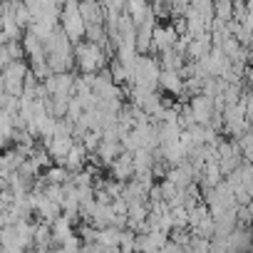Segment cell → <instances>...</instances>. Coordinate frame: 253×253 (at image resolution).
<instances>
[{
  "label": "cell",
  "mask_w": 253,
  "mask_h": 253,
  "mask_svg": "<svg viewBox=\"0 0 253 253\" xmlns=\"http://www.w3.org/2000/svg\"><path fill=\"white\" fill-rule=\"evenodd\" d=\"M72 55H75V70L77 72H97L99 67H104L109 62V55L102 50V45L89 42V40L75 42Z\"/></svg>",
  "instance_id": "1"
},
{
  "label": "cell",
  "mask_w": 253,
  "mask_h": 253,
  "mask_svg": "<svg viewBox=\"0 0 253 253\" xmlns=\"http://www.w3.org/2000/svg\"><path fill=\"white\" fill-rule=\"evenodd\" d=\"M75 70L65 72H50L42 82L47 87V94H72V82H75Z\"/></svg>",
  "instance_id": "2"
},
{
  "label": "cell",
  "mask_w": 253,
  "mask_h": 253,
  "mask_svg": "<svg viewBox=\"0 0 253 253\" xmlns=\"http://www.w3.org/2000/svg\"><path fill=\"white\" fill-rule=\"evenodd\" d=\"M176 38H179V35L174 33L171 23H167V25L157 23V25L152 28V50H149V55H157V52H162V50H169Z\"/></svg>",
  "instance_id": "3"
},
{
  "label": "cell",
  "mask_w": 253,
  "mask_h": 253,
  "mask_svg": "<svg viewBox=\"0 0 253 253\" xmlns=\"http://www.w3.org/2000/svg\"><path fill=\"white\" fill-rule=\"evenodd\" d=\"M109 169V176L117 179V181H126V179H132L134 176V164H132V152H119L117 159L107 167Z\"/></svg>",
  "instance_id": "4"
},
{
  "label": "cell",
  "mask_w": 253,
  "mask_h": 253,
  "mask_svg": "<svg viewBox=\"0 0 253 253\" xmlns=\"http://www.w3.org/2000/svg\"><path fill=\"white\" fill-rule=\"evenodd\" d=\"M189 107H191V114H194V122L196 124H209L211 114H213V104H211V97L196 92L189 97Z\"/></svg>",
  "instance_id": "5"
},
{
  "label": "cell",
  "mask_w": 253,
  "mask_h": 253,
  "mask_svg": "<svg viewBox=\"0 0 253 253\" xmlns=\"http://www.w3.org/2000/svg\"><path fill=\"white\" fill-rule=\"evenodd\" d=\"M157 89H162L164 94H181L184 92V77L176 72V70H162L159 77H157Z\"/></svg>",
  "instance_id": "6"
},
{
  "label": "cell",
  "mask_w": 253,
  "mask_h": 253,
  "mask_svg": "<svg viewBox=\"0 0 253 253\" xmlns=\"http://www.w3.org/2000/svg\"><path fill=\"white\" fill-rule=\"evenodd\" d=\"M42 147L47 149V154L52 157L55 164H62V162H65V154H67L70 147H72V137H70V134H65V137H50Z\"/></svg>",
  "instance_id": "7"
},
{
  "label": "cell",
  "mask_w": 253,
  "mask_h": 253,
  "mask_svg": "<svg viewBox=\"0 0 253 253\" xmlns=\"http://www.w3.org/2000/svg\"><path fill=\"white\" fill-rule=\"evenodd\" d=\"M87 149L82 147V142L80 139H72V147H70V152L65 154V162H62V167H67L70 171H80L84 164H87Z\"/></svg>",
  "instance_id": "8"
},
{
  "label": "cell",
  "mask_w": 253,
  "mask_h": 253,
  "mask_svg": "<svg viewBox=\"0 0 253 253\" xmlns=\"http://www.w3.org/2000/svg\"><path fill=\"white\" fill-rule=\"evenodd\" d=\"M82 20L89 25V23H104V8L99 0H80V5H77Z\"/></svg>",
  "instance_id": "9"
},
{
  "label": "cell",
  "mask_w": 253,
  "mask_h": 253,
  "mask_svg": "<svg viewBox=\"0 0 253 253\" xmlns=\"http://www.w3.org/2000/svg\"><path fill=\"white\" fill-rule=\"evenodd\" d=\"M119 152H124L122 149V144L119 142H109V139H102L99 144H97V149H94V154H97V159H99V167L102 169H107L114 159H117V154Z\"/></svg>",
  "instance_id": "10"
},
{
  "label": "cell",
  "mask_w": 253,
  "mask_h": 253,
  "mask_svg": "<svg viewBox=\"0 0 253 253\" xmlns=\"http://www.w3.org/2000/svg\"><path fill=\"white\" fill-rule=\"evenodd\" d=\"M50 233H52V246L57 248V243H60L62 238H67L70 233H75V223H72L65 213H60V216L50 223Z\"/></svg>",
  "instance_id": "11"
},
{
  "label": "cell",
  "mask_w": 253,
  "mask_h": 253,
  "mask_svg": "<svg viewBox=\"0 0 253 253\" xmlns=\"http://www.w3.org/2000/svg\"><path fill=\"white\" fill-rule=\"evenodd\" d=\"M119 236H122V228H117V226H102L99 231H97V241L104 246V251H119L117 246H119Z\"/></svg>",
  "instance_id": "12"
},
{
  "label": "cell",
  "mask_w": 253,
  "mask_h": 253,
  "mask_svg": "<svg viewBox=\"0 0 253 253\" xmlns=\"http://www.w3.org/2000/svg\"><path fill=\"white\" fill-rule=\"evenodd\" d=\"M40 174H42V179H45L47 184H65V181H70V174H72V171H70L67 167L52 162V164H50L47 169H42Z\"/></svg>",
  "instance_id": "13"
},
{
  "label": "cell",
  "mask_w": 253,
  "mask_h": 253,
  "mask_svg": "<svg viewBox=\"0 0 253 253\" xmlns=\"http://www.w3.org/2000/svg\"><path fill=\"white\" fill-rule=\"evenodd\" d=\"M179 132H181L179 122H157V137H159V144L176 142V139H179Z\"/></svg>",
  "instance_id": "14"
},
{
  "label": "cell",
  "mask_w": 253,
  "mask_h": 253,
  "mask_svg": "<svg viewBox=\"0 0 253 253\" xmlns=\"http://www.w3.org/2000/svg\"><path fill=\"white\" fill-rule=\"evenodd\" d=\"M13 18H15V23H18L23 30L33 23L30 10H28V5H25V0H13Z\"/></svg>",
  "instance_id": "15"
},
{
  "label": "cell",
  "mask_w": 253,
  "mask_h": 253,
  "mask_svg": "<svg viewBox=\"0 0 253 253\" xmlns=\"http://www.w3.org/2000/svg\"><path fill=\"white\" fill-rule=\"evenodd\" d=\"M80 142H82V147H84L87 152H94L97 144L102 142V134H99V129H87V132H82Z\"/></svg>",
  "instance_id": "16"
},
{
  "label": "cell",
  "mask_w": 253,
  "mask_h": 253,
  "mask_svg": "<svg viewBox=\"0 0 253 253\" xmlns=\"http://www.w3.org/2000/svg\"><path fill=\"white\" fill-rule=\"evenodd\" d=\"M3 45H5V52H8L10 60H20V57H25V50H23V42H20V40H5Z\"/></svg>",
  "instance_id": "17"
},
{
  "label": "cell",
  "mask_w": 253,
  "mask_h": 253,
  "mask_svg": "<svg viewBox=\"0 0 253 253\" xmlns=\"http://www.w3.org/2000/svg\"><path fill=\"white\" fill-rule=\"evenodd\" d=\"M134 231L132 228H122V236H119V251H134Z\"/></svg>",
  "instance_id": "18"
},
{
  "label": "cell",
  "mask_w": 253,
  "mask_h": 253,
  "mask_svg": "<svg viewBox=\"0 0 253 253\" xmlns=\"http://www.w3.org/2000/svg\"><path fill=\"white\" fill-rule=\"evenodd\" d=\"M169 213L174 218V226H189V211L184 206H169Z\"/></svg>",
  "instance_id": "19"
},
{
  "label": "cell",
  "mask_w": 253,
  "mask_h": 253,
  "mask_svg": "<svg viewBox=\"0 0 253 253\" xmlns=\"http://www.w3.org/2000/svg\"><path fill=\"white\" fill-rule=\"evenodd\" d=\"M80 246H82V238H80L77 233H70L67 238H62V241L57 243L60 251H80Z\"/></svg>",
  "instance_id": "20"
},
{
  "label": "cell",
  "mask_w": 253,
  "mask_h": 253,
  "mask_svg": "<svg viewBox=\"0 0 253 253\" xmlns=\"http://www.w3.org/2000/svg\"><path fill=\"white\" fill-rule=\"evenodd\" d=\"M5 92V80H3V72H0V94Z\"/></svg>",
  "instance_id": "21"
},
{
  "label": "cell",
  "mask_w": 253,
  "mask_h": 253,
  "mask_svg": "<svg viewBox=\"0 0 253 253\" xmlns=\"http://www.w3.org/2000/svg\"><path fill=\"white\" fill-rule=\"evenodd\" d=\"M5 186H8V179H5V176H0V189H5Z\"/></svg>",
  "instance_id": "22"
}]
</instances>
